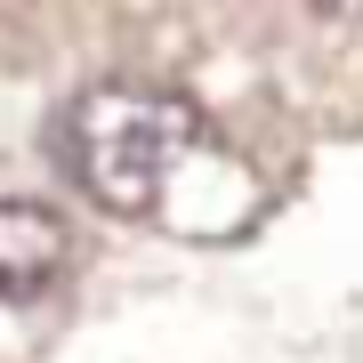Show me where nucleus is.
<instances>
[{"instance_id": "1", "label": "nucleus", "mask_w": 363, "mask_h": 363, "mask_svg": "<svg viewBox=\"0 0 363 363\" xmlns=\"http://www.w3.org/2000/svg\"><path fill=\"white\" fill-rule=\"evenodd\" d=\"M210 154L202 105L186 89H145V81H97L65 97L57 113V162L65 178L113 218H162L178 178Z\"/></svg>"}, {"instance_id": "2", "label": "nucleus", "mask_w": 363, "mask_h": 363, "mask_svg": "<svg viewBox=\"0 0 363 363\" xmlns=\"http://www.w3.org/2000/svg\"><path fill=\"white\" fill-rule=\"evenodd\" d=\"M65 259H73V234H65V218H57L49 202L0 194V307L40 298L57 274H65Z\"/></svg>"}]
</instances>
